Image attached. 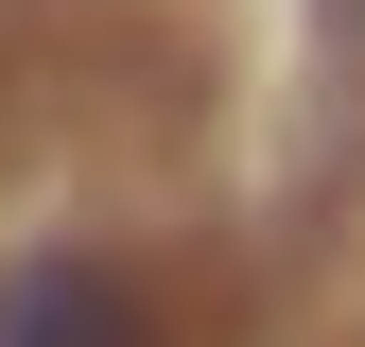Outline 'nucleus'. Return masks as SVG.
Here are the masks:
<instances>
[{
	"label": "nucleus",
	"instance_id": "1",
	"mask_svg": "<svg viewBox=\"0 0 365 347\" xmlns=\"http://www.w3.org/2000/svg\"><path fill=\"white\" fill-rule=\"evenodd\" d=\"M0 347H157V330H140V295L105 260L53 243V260H0Z\"/></svg>",
	"mask_w": 365,
	"mask_h": 347
}]
</instances>
